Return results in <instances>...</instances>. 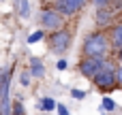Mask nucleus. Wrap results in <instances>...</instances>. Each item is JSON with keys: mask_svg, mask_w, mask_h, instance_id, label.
Wrapping results in <instances>:
<instances>
[{"mask_svg": "<svg viewBox=\"0 0 122 115\" xmlns=\"http://www.w3.org/2000/svg\"><path fill=\"white\" fill-rule=\"evenodd\" d=\"M114 53V47H112V41H109V32L99 28L90 34H86L84 43H81V58H99V60H105V58H112Z\"/></svg>", "mask_w": 122, "mask_h": 115, "instance_id": "obj_1", "label": "nucleus"}, {"mask_svg": "<svg viewBox=\"0 0 122 115\" xmlns=\"http://www.w3.org/2000/svg\"><path fill=\"white\" fill-rule=\"evenodd\" d=\"M92 83H94V87L101 94H107L114 87H118V62H114L112 58H107L103 62L101 70L97 73V77L92 79Z\"/></svg>", "mask_w": 122, "mask_h": 115, "instance_id": "obj_2", "label": "nucleus"}, {"mask_svg": "<svg viewBox=\"0 0 122 115\" xmlns=\"http://www.w3.org/2000/svg\"><path fill=\"white\" fill-rule=\"evenodd\" d=\"M47 47H49V51L54 53V55H64L69 49H71V45H73V32H71V28H60V30H54V32H49L47 36Z\"/></svg>", "mask_w": 122, "mask_h": 115, "instance_id": "obj_3", "label": "nucleus"}, {"mask_svg": "<svg viewBox=\"0 0 122 115\" xmlns=\"http://www.w3.org/2000/svg\"><path fill=\"white\" fill-rule=\"evenodd\" d=\"M39 26H41V30H45V32H54V30L64 28V17H62L54 6H45V9L39 13Z\"/></svg>", "mask_w": 122, "mask_h": 115, "instance_id": "obj_4", "label": "nucleus"}, {"mask_svg": "<svg viewBox=\"0 0 122 115\" xmlns=\"http://www.w3.org/2000/svg\"><path fill=\"white\" fill-rule=\"evenodd\" d=\"M107 60V58H105ZM105 60H99V58H79V62H77V70H79V75L84 77V79H94L97 77V73L101 70V66H103V62Z\"/></svg>", "mask_w": 122, "mask_h": 115, "instance_id": "obj_5", "label": "nucleus"}, {"mask_svg": "<svg viewBox=\"0 0 122 115\" xmlns=\"http://www.w3.org/2000/svg\"><path fill=\"white\" fill-rule=\"evenodd\" d=\"M88 2H92V0H54V9H56L62 17H73V15H77Z\"/></svg>", "mask_w": 122, "mask_h": 115, "instance_id": "obj_6", "label": "nucleus"}, {"mask_svg": "<svg viewBox=\"0 0 122 115\" xmlns=\"http://www.w3.org/2000/svg\"><path fill=\"white\" fill-rule=\"evenodd\" d=\"M118 15V11L114 9V6H105V9H97V13H94V21H97V26L99 28H112V23H114V17Z\"/></svg>", "mask_w": 122, "mask_h": 115, "instance_id": "obj_7", "label": "nucleus"}, {"mask_svg": "<svg viewBox=\"0 0 122 115\" xmlns=\"http://www.w3.org/2000/svg\"><path fill=\"white\" fill-rule=\"evenodd\" d=\"M28 70H30L32 79H43V77H45V64H43V60L30 55V60H28Z\"/></svg>", "mask_w": 122, "mask_h": 115, "instance_id": "obj_8", "label": "nucleus"}, {"mask_svg": "<svg viewBox=\"0 0 122 115\" xmlns=\"http://www.w3.org/2000/svg\"><path fill=\"white\" fill-rule=\"evenodd\" d=\"M107 32H109V41H112L114 51H116V53L122 51V21H120V23H114Z\"/></svg>", "mask_w": 122, "mask_h": 115, "instance_id": "obj_9", "label": "nucleus"}, {"mask_svg": "<svg viewBox=\"0 0 122 115\" xmlns=\"http://www.w3.org/2000/svg\"><path fill=\"white\" fill-rule=\"evenodd\" d=\"M56 100L51 98V96H43V98H39L36 100V109L39 111H43V113H49V111H56Z\"/></svg>", "mask_w": 122, "mask_h": 115, "instance_id": "obj_10", "label": "nucleus"}, {"mask_svg": "<svg viewBox=\"0 0 122 115\" xmlns=\"http://www.w3.org/2000/svg\"><path fill=\"white\" fill-rule=\"evenodd\" d=\"M15 6H17V15L21 19L30 17V0H15Z\"/></svg>", "mask_w": 122, "mask_h": 115, "instance_id": "obj_11", "label": "nucleus"}, {"mask_svg": "<svg viewBox=\"0 0 122 115\" xmlns=\"http://www.w3.org/2000/svg\"><path fill=\"white\" fill-rule=\"evenodd\" d=\"M45 36H47V32H45V30H34L32 34H28V45H34V43L43 41Z\"/></svg>", "mask_w": 122, "mask_h": 115, "instance_id": "obj_12", "label": "nucleus"}, {"mask_svg": "<svg viewBox=\"0 0 122 115\" xmlns=\"http://www.w3.org/2000/svg\"><path fill=\"white\" fill-rule=\"evenodd\" d=\"M30 83H32V75H30L28 68H24V70L19 73V85H21V87H30Z\"/></svg>", "mask_w": 122, "mask_h": 115, "instance_id": "obj_13", "label": "nucleus"}, {"mask_svg": "<svg viewBox=\"0 0 122 115\" xmlns=\"http://www.w3.org/2000/svg\"><path fill=\"white\" fill-rule=\"evenodd\" d=\"M11 115H26V109H24V102L17 98V100H13V105H11Z\"/></svg>", "mask_w": 122, "mask_h": 115, "instance_id": "obj_14", "label": "nucleus"}, {"mask_svg": "<svg viewBox=\"0 0 122 115\" xmlns=\"http://www.w3.org/2000/svg\"><path fill=\"white\" fill-rule=\"evenodd\" d=\"M114 109H116V102H114L112 98H107V96H105V98H103V102H101V111H114Z\"/></svg>", "mask_w": 122, "mask_h": 115, "instance_id": "obj_15", "label": "nucleus"}, {"mask_svg": "<svg viewBox=\"0 0 122 115\" xmlns=\"http://www.w3.org/2000/svg\"><path fill=\"white\" fill-rule=\"evenodd\" d=\"M114 2H116V0H92V4H94L97 9H105V6H114Z\"/></svg>", "mask_w": 122, "mask_h": 115, "instance_id": "obj_16", "label": "nucleus"}, {"mask_svg": "<svg viewBox=\"0 0 122 115\" xmlns=\"http://www.w3.org/2000/svg\"><path fill=\"white\" fill-rule=\"evenodd\" d=\"M71 96H73L75 100H84V98H86V90H77V87H73V90H71Z\"/></svg>", "mask_w": 122, "mask_h": 115, "instance_id": "obj_17", "label": "nucleus"}, {"mask_svg": "<svg viewBox=\"0 0 122 115\" xmlns=\"http://www.w3.org/2000/svg\"><path fill=\"white\" fill-rule=\"evenodd\" d=\"M116 55H118V60H116L118 62V85H122V51H118Z\"/></svg>", "mask_w": 122, "mask_h": 115, "instance_id": "obj_18", "label": "nucleus"}, {"mask_svg": "<svg viewBox=\"0 0 122 115\" xmlns=\"http://www.w3.org/2000/svg\"><path fill=\"white\" fill-rule=\"evenodd\" d=\"M56 68H58V70H66V68H69V62H66L64 58H60V60L56 62Z\"/></svg>", "mask_w": 122, "mask_h": 115, "instance_id": "obj_19", "label": "nucleus"}, {"mask_svg": "<svg viewBox=\"0 0 122 115\" xmlns=\"http://www.w3.org/2000/svg\"><path fill=\"white\" fill-rule=\"evenodd\" d=\"M56 111H58V115H71V113H69V109H66L62 102H58V105H56Z\"/></svg>", "mask_w": 122, "mask_h": 115, "instance_id": "obj_20", "label": "nucleus"}, {"mask_svg": "<svg viewBox=\"0 0 122 115\" xmlns=\"http://www.w3.org/2000/svg\"><path fill=\"white\" fill-rule=\"evenodd\" d=\"M43 2H51V4H54V0H43Z\"/></svg>", "mask_w": 122, "mask_h": 115, "instance_id": "obj_21", "label": "nucleus"}, {"mask_svg": "<svg viewBox=\"0 0 122 115\" xmlns=\"http://www.w3.org/2000/svg\"><path fill=\"white\" fill-rule=\"evenodd\" d=\"M120 15H122V11H120Z\"/></svg>", "mask_w": 122, "mask_h": 115, "instance_id": "obj_22", "label": "nucleus"}]
</instances>
